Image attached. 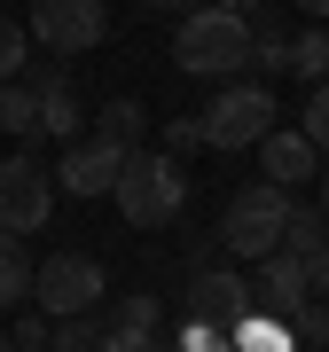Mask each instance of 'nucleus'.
Listing matches in <instances>:
<instances>
[{
    "label": "nucleus",
    "mask_w": 329,
    "mask_h": 352,
    "mask_svg": "<svg viewBox=\"0 0 329 352\" xmlns=\"http://www.w3.org/2000/svg\"><path fill=\"white\" fill-rule=\"evenodd\" d=\"M32 298V258H24V243L0 227V305H24Z\"/></svg>",
    "instance_id": "f3484780"
},
{
    "label": "nucleus",
    "mask_w": 329,
    "mask_h": 352,
    "mask_svg": "<svg viewBox=\"0 0 329 352\" xmlns=\"http://www.w3.org/2000/svg\"><path fill=\"white\" fill-rule=\"evenodd\" d=\"M282 251L314 266L329 251V219H321V204H290V227H282Z\"/></svg>",
    "instance_id": "4468645a"
},
{
    "label": "nucleus",
    "mask_w": 329,
    "mask_h": 352,
    "mask_svg": "<svg viewBox=\"0 0 329 352\" xmlns=\"http://www.w3.org/2000/svg\"><path fill=\"white\" fill-rule=\"evenodd\" d=\"M259 305H266V314H282V321H290L298 314V305L306 298H314V266H306V258H290V251H275V258H259Z\"/></svg>",
    "instance_id": "9d476101"
},
{
    "label": "nucleus",
    "mask_w": 329,
    "mask_h": 352,
    "mask_svg": "<svg viewBox=\"0 0 329 352\" xmlns=\"http://www.w3.org/2000/svg\"><path fill=\"white\" fill-rule=\"evenodd\" d=\"M141 133H149V110H141L134 94H110L94 118V141H110V149H141Z\"/></svg>",
    "instance_id": "ddd939ff"
},
{
    "label": "nucleus",
    "mask_w": 329,
    "mask_h": 352,
    "mask_svg": "<svg viewBox=\"0 0 329 352\" xmlns=\"http://www.w3.org/2000/svg\"><path fill=\"white\" fill-rule=\"evenodd\" d=\"M24 87H32V102H39V133H55V141H78V126H87V118H78L71 71H63V63H47V71H32Z\"/></svg>",
    "instance_id": "9b49d317"
},
{
    "label": "nucleus",
    "mask_w": 329,
    "mask_h": 352,
    "mask_svg": "<svg viewBox=\"0 0 329 352\" xmlns=\"http://www.w3.org/2000/svg\"><path fill=\"white\" fill-rule=\"evenodd\" d=\"M141 8H180V0H141Z\"/></svg>",
    "instance_id": "473e14b6"
},
{
    "label": "nucleus",
    "mask_w": 329,
    "mask_h": 352,
    "mask_svg": "<svg viewBox=\"0 0 329 352\" xmlns=\"http://www.w3.org/2000/svg\"><path fill=\"white\" fill-rule=\"evenodd\" d=\"M32 298L47 321H71V314H102V258L87 251H47L32 266Z\"/></svg>",
    "instance_id": "39448f33"
},
{
    "label": "nucleus",
    "mask_w": 329,
    "mask_h": 352,
    "mask_svg": "<svg viewBox=\"0 0 329 352\" xmlns=\"http://www.w3.org/2000/svg\"><path fill=\"white\" fill-rule=\"evenodd\" d=\"M235 352H298V337H290V321H282V314H266V305H259V314L235 321Z\"/></svg>",
    "instance_id": "2eb2a0df"
},
{
    "label": "nucleus",
    "mask_w": 329,
    "mask_h": 352,
    "mask_svg": "<svg viewBox=\"0 0 329 352\" xmlns=\"http://www.w3.org/2000/svg\"><path fill=\"white\" fill-rule=\"evenodd\" d=\"M298 133H306V141H314V149L329 157V78H321L314 94H306V118H298Z\"/></svg>",
    "instance_id": "5701e85b"
},
{
    "label": "nucleus",
    "mask_w": 329,
    "mask_h": 352,
    "mask_svg": "<svg viewBox=\"0 0 329 352\" xmlns=\"http://www.w3.org/2000/svg\"><path fill=\"white\" fill-rule=\"evenodd\" d=\"M290 337L306 344V352H329V298H306L298 314H290Z\"/></svg>",
    "instance_id": "4be33fe9"
},
{
    "label": "nucleus",
    "mask_w": 329,
    "mask_h": 352,
    "mask_svg": "<svg viewBox=\"0 0 329 352\" xmlns=\"http://www.w3.org/2000/svg\"><path fill=\"white\" fill-rule=\"evenodd\" d=\"M298 352H306V344H298Z\"/></svg>",
    "instance_id": "f704fd0d"
},
{
    "label": "nucleus",
    "mask_w": 329,
    "mask_h": 352,
    "mask_svg": "<svg viewBox=\"0 0 329 352\" xmlns=\"http://www.w3.org/2000/svg\"><path fill=\"white\" fill-rule=\"evenodd\" d=\"M0 133H39V102H32V87H0Z\"/></svg>",
    "instance_id": "aec40b11"
},
{
    "label": "nucleus",
    "mask_w": 329,
    "mask_h": 352,
    "mask_svg": "<svg viewBox=\"0 0 329 352\" xmlns=\"http://www.w3.org/2000/svg\"><path fill=\"white\" fill-rule=\"evenodd\" d=\"M282 227H290V188H275V180H251V188L228 196V212H220V243H228V258H275L282 251Z\"/></svg>",
    "instance_id": "f03ea898"
},
{
    "label": "nucleus",
    "mask_w": 329,
    "mask_h": 352,
    "mask_svg": "<svg viewBox=\"0 0 329 352\" xmlns=\"http://www.w3.org/2000/svg\"><path fill=\"white\" fill-rule=\"evenodd\" d=\"M251 71H266V78L290 71V39H282L275 24H251Z\"/></svg>",
    "instance_id": "412c9836"
},
{
    "label": "nucleus",
    "mask_w": 329,
    "mask_h": 352,
    "mask_svg": "<svg viewBox=\"0 0 329 352\" xmlns=\"http://www.w3.org/2000/svg\"><path fill=\"white\" fill-rule=\"evenodd\" d=\"M102 352H180V344H173V337H126V329H110Z\"/></svg>",
    "instance_id": "cd10ccee"
},
{
    "label": "nucleus",
    "mask_w": 329,
    "mask_h": 352,
    "mask_svg": "<svg viewBox=\"0 0 329 352\" xmlns=\"http://www.w3.org/2000/svg\"><path fill=\"white\" fill-rule=\"evenodd\" d=\"M259 164H266V180H275V188L321 180V149H314L298 126H275V133H266V141H259Z\"/></svg>",
    "instance_id": "f8f14e48"
},
{
    "label": "nucleus",
    "mask_w": 329,
    "mask_h": 352,
    "mask_svg": "<svg viewBox=\"0 0 329 352\" xmlns=\"http://www.w3.org/2000/svg\"><path fill=\"white\" fill-rule=\"evenodd\" d=\"M24 47H32V32L0 16V87H8V78H24Z\"/></svg>",
    "instance_id": "b1692460"
},
{
    "label": "nucleus",
    "mask_w": 329,
    "mask_h": 352,
    "mask_svg": "<svg viewBox=\"0 0 329 352\" xmlns=\"http://www.w3.org/2000/svg\"><path fill=\"white\" fill-rule=\"evenodd\" d=\"M102 337H110V329H102L94 314H71V321H55L47 352H102Z\"/></svg>",
    "instance_id": "6ab92c4d"
},
{
    "label": "nucleus",
    "mask_w": 329,
    "mask_h": 352,
    "mask_svg": "<svg viewBox=\"0 0 329 352\" xmlns=\"http://www.w3.org/2000/svg\"><path fill=\"white\" fill-rule=\"evenodd\" d=\"M321 219H329V164H321Z\"/></svg>",
    "instance_id": "2f4dec72"
},
{
    "label": "nucleus",
    "mask_w": 329,
    "mask_h": 352,
    "mask_svg": "<svg viewBox=\"0 0 329 352\" xmlns=\"http://www.w3.org/2000/svg\"><path fill=\"white\" fill-rule=\"evenodd\" d=\"M243 314H259V289L243 282L235 266H196V274H189V321L235 329Z\"/></svg>",
    "instance_id": "6e6552de"
},
{
    "label": "nucleus",
    "mask_w": 329,
    "mask_h": 352,
    "mask_svg": "<svg viewBox=\"0 0 329 352\" xmlns=\"http://www.w3.org/2000/svg\"><path fill=\"white\" fill-rule=\"evenodd\" d=\"M47 212H55V173H39V157H0V227L39 235Z\"/></svg>",
    "instance_id": "0eeeda50"
},
{
    "label": "nucleus",
    "mask_w": 329,
    "mask_h": 352,
    "mask_svg": "<svg viewBox=\"0 0 329 352\" xmlns=\"http://www.w3.org/2000/svg\"><path fill=\"white\" fill-rule=\"evenodd\" d=\"M290 8L306 16V24H329V0H290Z\"/></svg>",
    "instance_id": "c85d7f7f"
},
{
    "label": "nucleus",
    "mask_w": 329,
    "mask_h": 352,
    "mask_svg": "<svg viewBox=\"0 0 329 352\" xmlns=\"http://www.w3.org/2000/svg\"><path fill=\"white\" fill-rule=\"evenodd\" d=\"M173 344H180V352H235V329H212V321H189V329H180Z\"/></svg>",
    "instance_id": "393cba45"
},
{
    "label": "nucleus",
    "mask_w": 329,
    "mask_h": 352,
    "mask_svg": "<svg viewBox=\"0 0 329 352\" xmlns=\"http://www.w3.org/2000/svg\"><path fill=\"white\" fill-rule=\"evenodd\" d=\"M110 329H126V337H164V305L157 298H118L110 305Z\"/></svg>",
    "instance_id": "a211bd4d"
},
{
    "label": "nucleus",
    "mask_w": 329,
    "mask_h": 352,
    "mask_svg": "<svg viewBox=\"0 0 329 352\" xmlns=\"http://www.w3.org/2000/svg\"><path fill=\"white\" fill-rule=\"evenodd\" d=\"M47 55H94L110 39V8L102 0H32V24H24Z\"/></svg>",
    "instance_id": "423d86ee"
},
{
    "label": "nucleus",
    "mask_w": 329,
    "mask_h": 352,
    "mask_svg": "<svg viewBox=\"0 0 329 352\" xmlns=\"http://www.w3.org/2000/svg\"><path fill=\"white\" fill-rule=\"evenodd\" d=\"M196 118H204V149H259L275 133V87L266 78H228Z\"/></svg>",
    "instance_id": "20e7f679"
},
{
    "label": "nucleus",
    "mask_w": 329,
    "mask_h": 352,
    "mask_svg": "<svg viewBox=\"0 0 329 352\" xmlns=\"http://www.w3.org/2000/svg\"><path fill=\"white\" fill-rule=\"evenodd\" d=\"M126 157H134V149H110V141H71V149H63V164H55V188H63V196L102 204V196L118 188V173H126Z\"/></svg>",
    "instance_id": "1a4fd4ad"
},
{
    "label": "nucleus",
    "mask_w": 329,
    "mask_h": 352,
    "mask_svg": "<svg viewBox=\"0 0 329 352\" xmlns=\"http://www.w3.org/2000/svg\"><path fill=\"white\" fill-rule=\"evenodd\" d=\"M212 8H235V16H251V8H259V0H212Z\"/></svg>",
    "instance_id": "7c9ffc66"
},
{
    "label": "nucleus",
    "mask_w": 329,
    "mask_h": 352,
    "mask_svg": "<svg viewBox=\"0 0 329 352\" xmlns=\"http://www.w3.org/2000/svg\"><path fill=\"white\" fill-rule=\"evenodd\" d=\"M110 204H118L134 227H164L180 204H189V173H180V157H164V149H134L126 173H118V188H110Z\"/></svg>",
    "instance_id": "7ed1b4c3"
},
{
    "label": "nucleus",
    "mask_w": 329,
    "mask_h": 352,
    "mask_svg": "<svg viewBox=\"0 0 329 352\" xmlns=\"http://www.w3.org/2000/svg\"><path fill=\"white\" fill-rule=\"evenodd\" d=\"M173 63L189 71V78H243L251 71V16H235V8H196V16H180V32H173Z\"/></svg>",
    "instance_id": "f257e3e1"
},
{
    "label": "nucleus",
    "mask_w": 329,
    "mask_h": 352,
    "mask_svg": "<svg viewBox=\"0 0 329 352\" xmlns=\"http://www.w3.org/2000/svg\"><path fill=\"white\" fill-rule=\"evenodd\" d=\"M290 78H306V87L329 78V24H306V32L290 39Z\"/></svg>",
    "instance_id": "dca6fc26"
},
{
    "label": "nucleus",
    "mask_w": 329,
    "mask_h": 352,
    "mask_svg": "<svg viewBox=\"0 0 329 352\" xmlns=\"http://www.w3.org/2000/svg\"><path fill=\"white\" fill-rule=\"evenodd\" d=\"M0 352H16V337H8V329H0Z\"/></svg>",
    "instance_id": "72a5a7b5"
},
{
    "label": "nucleus",
    "mask_w": 329,
    "mask_h": 352,
    "mask_svg": "<svg viewBox=\"0 0 329 352\" xmlns=\"http://www.w3.org/2000/svg\"><path fill=\"white\" fill-rule=\"evenodd\" d=\"M204 149V118H164V157H189Z\"/></svg>",
    "instance_id": "a878e982"
},
{
    "label": "nucleus",
    "mask_w": 329,
    "mask_h": 352,
    "mask_svg": "<svg viewBox=\"0 0 329 352\" xmlns=\"http://www.w3.org/2000/svg\"><path fill=\"white\" fill-rule=\"evenodd\" d=\"M314 298H329V251L314 258Z\"/></svg>",
    "instance_id": "c756f323"
},
{
    "label": "nucleus",
    "mask_w": 329,
    "mask_h": 352,
    "mask_svg": "<svg viewBox=\"0 0 329 352\" xmlns=\"http://www.w3.org/2000/svg\"><path fill=\"white\" fill-rule=\"evenodd\" d=\"M8 337H16V352H47V337H55V321L39 314V305H32V314H24V321L8 329Z\"/></svg>",
    "instance_id": "bb28decb"
}]
</instances>
